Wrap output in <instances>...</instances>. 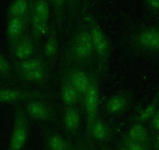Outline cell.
Listing matches in <instances>:
<instances>
[{
	"mask_svg": "<svg viewBox=\"0 0 159 150\" xmlns=\"http://www.w3.org/2000/svg\"><path fill=\"white\" fill-rule=\"evenodd\" d=\"M49 75L48 67H46L30 70L25 73H18V74H16V76L19 80L22 82L34 84H43L48 81Z\"/></svg>",
	"mask_w": 159,
	"mask_h": 150,
	"instance_id": "19",
	"label": "cell"
},
{
	"mask_svg": "<svg viewBox=\"0 0 159 150\" xmlns=\"http://www.w3.org/2000/svg\"><path fill=\"white\" fill-rule=\"evenodd\" d=\"M100 150H111L108 146L105 145H102L100 147Z\"/></svg>",
	"mask_w": 159,
	"mask_h": 150,
	"instance_id": "33",
	"label": "cell"
},
{
	"mask_svg": "<svg viewBox=\"0 0 159 150\" xmlns=\"http://www.w3.org/2000/svg\"><path fill=\"white\" fill-rule=\"evenodd\" d=\"M96 59L89 26L81 24L75 30L67 44L64 54L66 65V67L91 68Z\"/></svg>",
	"mask_w": 159,
	"mask_h": 150,
	"instance_id": "1",
	"label": "cell"
},
{
	"mask_svg": "<svg viewBox=\"0 0 159 150\" xmlns=\"http://www.w3.org/2000/svg\"><path fill=\"white\" fill-rule=\"evenodd\" d=\"M13 72V67L10 62L0 53V76L7 80H12Z\"/></svg>",
	"mask_w": 159,
	"mask_h": 150,
	"instance_id": "24",
	"label": "cell"
},
{
	"mask_svg": "<svg viewBox=\"0 0 159 150\" xmlns=\"http://www.w3.org/2000/svg\"><path fill=\"white\" fill-rule=\"evenodd\" d=\"M32 11L44 21H48L50 16V8L48 0H34L32 4Z\"/></svg>",
	"mask_w": 159,
	"mask_h": 150,
	"instance_id": "23",
	"label": "cell"
},
{
	"mask_svg": "<svg viewBox=\"0 0 159 150\" xmlns=\"http://www.w3.org/2000/svg\"><path fill=\"white\" fill-rule=\"evenodd\" d=\"M50 97H52L51 94L41 91L0 88V102L2 103H16L33 99H45Z\"/></svg>",
	"mask_w": 159,
	"mask_h": 150,
	"instance_id": "7",
	"label": "cell"
},
{
	"mask_svg": "<svg viewBox=\"0 0 159 150\" xmlns=\"http://www.w3.org/2000/svg\"><path fill=\"white\" fill-rule=\"evenodd\" d=\"M61 96L65 105H76L80 102L79 93L70 82L66 75L63 73L61 82Z\"/></svg>",
	"mask_w": 159,
	"mask_h": 150,
	"instance_id": "15",
	"label": "cell"
},
{
	"mask_svg": "<svg viewBox=\"0 0 159 150\" xmlns=\"http://www.w3.org/2000/svg\"><path fill=\"white\" fill-rule=\"evenodd\" d=\"M30 21L31 24V34L35 42L38 45L42 38L48 35L49 32L48 21H44L42 18L37 16L33 11L30 12Z\"/></svg>",
	"mask_w": 159,
	"mask_h": 150,
	"instance_id": "18",
	"label": "cell"
},
{
	"mask_svg": "<svg viewBox=\"0 0 159 150\" xmlns=\"http://www.w3.org/2000/svg\"><path fill=\"white\" fill-rule=\"evenodd\" d=\"M73 148H74V147H73Z\"/></svg>",
	"mask_w": 159,
	"mask_h": 150,
	"instance_id": "34",
	"label": "cell"
},
{
	"mask_svg": "<svg viewBox=\"0 0 159 150\" xmlns=\"http://www.w3.org/2000/svg\"><path fill=\"white\" fill-rule=\"evenodd\" d=\"M32 4L30 0H14L10 6L8 15L10 16H20L30 13Z\"/></svg>",
	"mask_w": 159,
	"mask_h": 150,
	"instance_id": "22",
	"label": "cell"
},
{
	"mask_svg": "<svg viewBox=\"0 0 159 150\" xmlns=\"http://www.w3.org/2000/svg\"><path fill=\"white\" fill-rule=\"evenodd\" d=\"M44 138L48 150H73V147L60 134L51 129L44 131Z\"/></svg>",
	"mask_w": 159,
	"mask_h": 150,
	"instance_id": "14",
	"label": "cell"
},
{
	"mask_svg": "<svg viewBox=\"0 0 159 150\" xmlns=\"http://www.w3.org/2000/svg\"><path fill=\"white\" fill-rule=\"evenodd\" d=\"M159 105V88H157V91H156L155 95H154V98L150 102V103L145 107L143 110L138 114V115L135 117L134 120V124L135 123H140L143 124L144 122L148 121L151 119L153 115L154 114L155 111L157 110V107Z\"/></svg>",
	"mask_w": 159,
	"mask_h": 150,
	"instance_id": "21",
	"label": "cell"
},
{
	"mask_svg": "<svg viewBox=\"0 0 159 150\" xmlns=\"http://www.w3.org/2000/svg\"><path fill=\"white\" fill-rule=\"evenodd\" d=\"M66 69V70L64 73L66 75L70 82L79 93L80 102L83 104L85 95L91 85L92 74H89L86 71V69L80 68V67H69Z\"/></svg>",
	"mask_w": 159,
	"mask_h": 150,
	"instance_id": "8",
	"label": "cell"
},
{
	"mask_svg": "<svg viewBox=\"0 0 159 150\" xmlns=\"http://www.w3.org/2000/svg\"><path fill=\"white\" fill-rule=\"evenodd\" d=\"M80 113L76 105H65L62 116V121L66 131L72 137H75L77 134L80 125Z\"/></svg>",
	"mask_w": 159,
	"mask_h": 150,
	"instance_id": "12",
	"label": "cell"
},
{
	"mask_svg": "<svg viewBox=\"0 0 159 150\" xmlns=\"http://www.w3.org/2000/svg\"><path fill=\"white\" fill-rule=\"evenodd\" d=\"M152 148L153 150H159V132H157L156 135L154 136L152 144Z\"/></svg>",
	"mask_w": 159,
	"mask_h": 150,
	"instance_id": "30",
	"label": "cell"
},
{
	"mask_svg": "<svg viewBox=\"0 0 159 150\" xmlns=\"http://www.w3.org/2000/svg\"><path fill=\"white\" fill-rule=\"evenodd\" d=\"M66 2L68 4L69 7L72 10V12H74L76 9L77 8L79 0H66Z\"/></svg>",
	"mask_w": 159,
	"mask_h": 150,
	"instance_id": "29",
	"label": "cell"
},
{
	"mask_svg": "<svg viewBox=\"0 0 159 150\" xmlns=\"http://www.w3.org/2000/svg\"><path fill=\"white\" fill-rule=\"evenodd\" d=\"M89 27L98 67V73L105 76L111 56V44L102 28L93 19L90 20Z\"/></svg>",
	"mask_w": 159,
	"mask_h": 150,
	"instance_id": "3",
	"label": "cell"
},
{
	"mask_svg": "<svg viewBox=\"0 0 159 150\" xmlns=\"http://www.w3.org/2000/svg\"><path fill=\"white\" fill-rule=\"evenodd\" d=\"M42 100L43 99H33L26 102L24 110L27 117L35 120L56 124V111L52 106Z\"/></svg>",
	"mask_w": 159,
	"mask_h": 150,
	"instance_id": "6",
	"label": "cell"
},
{
	"mask_svg": "<svg viewBox=\"0 0 159 150\" xmlns=\"http://www.w3.org/2000/svg\"><path fill=\"white\" fill-rule=\"evenodd\" d=\"M30 13L24 16L9 17L7 27V37L10 51L14 48L19 39L26 33V28L28 21H30Z\"/></svg>",
	"mask_w": 159,
	"mask_h": 150,
	"instance_id": "9",
	"label": "cell"
},
{
	"mask_svg": "<svg viewBox=\"0 0 159 150\" xmlns=\"http://www.w3.org/2000/svg\"><path fill=\"white\" fill-rule=\"evenodd\" d=\"M126 135L131 140L151 148V138L148 129L143 124L135 123L126 133Z\"/></svg>",
	"mask_w": 159,
	"mask_h": 150,
	"instance_id": "20",
	"label": "cell"
},
{
	"mask_svg": "<svg viewBox=\"0 0 159 150\" xmlns=\"http://www.w3.org/2000/svg\"><path fill=\"white\" fill-rule=\"evenodd\" d=\"M29 134L28 117L24 107L17 104L15 107L14 123L8 150H22Z\"/></svg>",
	"mask_w": 159,
	"mask_h": 150,
	"instance_id": "4",
	"label": "cell"
},
{
	"mask_svg": "<svg viewBox=\"0 0 159 150\" xmlns=\"http://www.w3.org/2000/svg\"><path fill=\"white\" fill-rule=\"evenodd\" d=\"M73 150H88L85 145V142H79L73 148Z\"/></svg>",
	"mask_w": 159,
	"mask_h": 150,
	"instance_id": "31",
	"label": "cell"
},
{
	"mask_svg": "<svg viewBox=\"0 0 159 150\" xmlns=\"http://www.w3.org/2000/svg\"><path fill=\"white\" fill-rule=\"evenodd\" d=\"M129 45L137 54L159 56V27L140 30L131 37Z\"/></svg>",
	"mask_w": 159,
	"mask_h": 150,
	"instance_id": "2",
	"label": "cell"
},
{
	"mask_svg": "<svg viewBox=\"0 0 159 150\" xmlns=\"http://www.w3.org/2000/svg\"><path fill=\"white\" fill-rule=\"evenodd\" d=\"M99 100L98 73H92L91 83L84 99L83 105L86 113V134H89L93 124L98 117Z\"/></svg>",
	"mask_w": 159,
	"mask_h": 150,
	"instance_id": "5",
	"label": "cell"
},
{
	"mask_svg": "<svg viewBox=\"0 0 159 150\" xmlns=\"http://www.w3.org/2000/svg\"><path fill=\"white\" fill-rule=\"evenodd\" d=\"M87 138L102 143L105 142L111 138V130L103 119L98 116Z\"/></svg>",
	"mask_w": 159,
	"mask_h": 150,
	"instance_id": "16",
	"label": "cell"
},
{
	"mask_svg": "<svg viewBox=\"0 0 159 150\" xmlns=\"http://www.w3.org/2000/svg\"><path fill=\"white\" fill-rule=\"evenodd\" d=\"M121 144L124 145L129 150H151V148L140 144L139 142H134L127 137L126 134H123L121 138Z\"/></svg>",
	"mask_w": 159,
	"mask_h": 150,
	"instance_id": "26",
	"label": "cell"
},
{
	"mask_svg": "<svg viewBox=\"0 0 159 150\" xmlns=\"http://www.w3.org/2000/svg\"><path fill=\"white\" fill-rule=\"evenodd\" d=\"M150 125L154 131L159 132V105L153 117L150 120Z\"/></svg>",
	"mask_w": 159,
	"mask_h": 150,
	"instance_id": "27",
	"label": "cell"
},
{
	"mask_svg": "<svg viewBox=\"0 0 159 150\" xmlns=\"http://www.w3.org/2000/svg\"><path fill=\"white\" fill-rule=\"evenodd\" d=\"M144 2L151 10L159 13V0H144Z\"/></svg>",
	"mask_w": 159,
	"mask_h": 150,
	"instance_id": "28",
	"label": "cell"
},
{
	"mask_svg": "<svg viewBox=\"0 0 159 150\" xmlns=\"http://www.w3.org/2000/svg\"><path fill=\"white\" fill-rule=\"evenodd\" d=\"M133 102V94L129 91H123L111 96L106 101L105 110L108 115L119 116L124 114Z\"/></svg>",
	"mask_w": 159,
	"mask_h": 150,
	"instance_id": "10",
	"label": "cell"
},
{
	"mask_svg": "<svg viewBox=\"0 0 159 150\" xmlns=\"http://www.w3.org/2000/svg\"><path fill=\"white\" fill-rule=\"evenodd\" d=\"M15 74L48 67V61L41 56H32L23 60H14L12 64Z\"/></svg>",
	"mask_w": 159,
	"mask_h": 150,
	"instance_id": "13",
	"label": "cell"
},
{
	"mask_svg": "<svg viewBox=\"0 0 159 150\" xmlns=\"http://www.w3.org/2000/svg\"><path fill=\"white\" fill-rule=\"evenodd\" d=\"M36 42L31 33L26 32L19 39L14 48L10 51L15 60H23L33 56L36 49Z\"/></svg>",
	"mask_w": 159,
	"mask_h": 150,
	"instance_id": "11",
	"label": "cell"
},
{
	"mask_svg": "<svg viewBox=\"0 0 159 150\" xmlns=\"http://www.w3.org/2000/svg\"><path fill=\"white\" fill-rule=\"evenodd\" d=\"M48 35V39L44 46V55L48 62L53 63L56 61V56L58 55V50H59L58 34L54 26L49 29Z\"/></svg>",
	"mask_w": 159,
	"mask_h": 150,
	"instance_id": "17",
	"label": "cell"
},
{
	"mask_svg": "<svg viewBox=\"0 0 159 150\" xmlns=\"http://www.w3.org/2000/svg\"><path fill=\"white\" fill-rule=\"evenodd\" d=\"M118 150H129V149L126 148L124 145H123L121 143H120V145H119V147H118Z\"/></svg>",
	"mask_w": 159,
	"mask_h": 150,
	"instance_id": "32",
	"label": "cell"
},
{
	"mask_svg": "<svg viewBox=\"0 0 159 150\" xmlns=\"http://www.w3.org/2000/svg\"><path fill=\"white\" fill-rule=\"evenodd\" d=\"M52 5L55 10V14H56V22L59 27H60L62 23L64 14V7H65L66 0H50Z\"/></svg>",
	"mask_w": 159,
	"mask_h": 150,
	"instance_id": "25",
	"label": "cell"
}]
</instances>
